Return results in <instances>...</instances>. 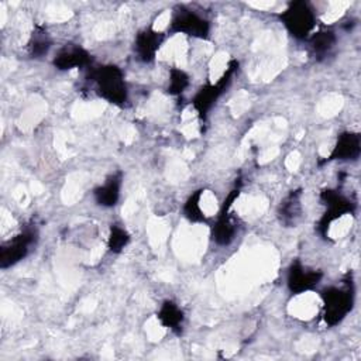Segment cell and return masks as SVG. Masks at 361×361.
<instances>
[{"label":"cell","mask_w":361,"mask_h":361,"mask_svg":"<svg viewBox=\"0 0 361 361\" xmlns=\"http://www.w3.org/2000/svg\"><path fill=\"white\" fill-rule=\"evenodd\" d=\"M90 82L94 86V92L103 100L124 106L128 102V87L124 78V72L117 65H100L90 66Z\"/></svg>","instance_id":"cell-1"},{"label":"cell","mask_w":361,"mask_h":361,"mask_svg":"<svg viewBox=\"0 0 361 361\" xmlns=\"http://www.w3.org/2000/svg\"><path fill=\"white\" fill-rule=\"evenodd\" d=\"M323 302V320L327 326L341 323L354 307V283L348 275L340 286L324 288L320 293Z\"/></svg>","instance_id":"cell-2"},{"label":"cell","mask_w":361,"mask_h":361,"mask_svg":"<svg viewBox=\"0 0 361 361\" xmlns=\"http://www.w3.org/2000/svg\"><path fill=\"white\" fill-rule=\"evenodd\" d=\"M278 18L295 39L303 41L313 34L317 16L310 3L305 0H295L278 14Z\"/></svg>","instance_id":"cell-3"},{"label":"cell","mask_w":361,"mask_h":361,"mask_svg":"<svg viewBox=\"0 0 361 361\" xmlns=\"http://www.w3.org/2000/svg\"><path fill=\"white\" fill-rule=\"evenodd\" d=\"M238 71V61L231 59L227 65V69L223 72V75L214 82L209 83L197 90V93L192 99V106L195 111L199 114L202 120L206 118L217 99L226 92V89L230 86L235 72Z\"/></svg>","instance_id":"cell-4"},{"label":"cell","mask_w":361,"mask_h":361,"mask_svg":"<svg viewBox=\"0 0 361 361\" xmlns=\"http://www.w3.org/2000/svg\"><path fill=\"white\" fill-rule=\"evenodd\" d=\"M210 28L207 18L185 6H178L175 8L168 25L171 34H185L199 39H207L210 37Z\"/></svg>","instance_id":"cell-5"},{"label":"cell","mask_w":361,"mask_h":361,"mask_svg":"<svg viewBox=\"0 0 361 361\" xmlns=\"http://www.w3.org/2000/svg\"><path fill=\"white\" fill-rule=\"evenodd\" d=\"M320 200L326 206L323 216L319 220V231L323 237L327 235L330 226L345 214H353L355 202L337 189H324L320 192Z\"/></svg>","instance_id":"cell-6"},{"label":"cell","mask_w":361,"mask_h":361,"mask_svg":"<svg viewBox=\"0 0 361 361\" xmlns=\"http://www.w3.org/2000/svg\"><path fill=\"white\" fill-rule=\"evenodd\" d=\"M38 233L34 227H25L0 247V268L7 269L23 261L35 245Z\"/></svg>","instance_id":"cell-7"},{"label":"cell","mask_w":361,"mask_h":361,"mask_svg":"<svg viewBox=\"0 0 361 361\" xmlns=\"http://www.w3.org/2000/svg\"><path fill=\"white\" fill-rule=\"evenodd\" d=\"M240 196V188L233 189L223 202V206L217 214L216 223L212 227V238L217 245H230L237 235V223L231 216V207L235 199Z\"/></svg>","instance_id":"cell-8"},{"label":"cell","mask_w":361,"mask_h":361,"mask_svg":"<svg viewBox=\"0 0 361 361\" xmlns=\"http://www.w3.org/2000/svg\"><path fill=\"white\" fill-rule=\"evenodd\" d=\"M323 272L303 265L299 259L292 261L286 274V286L290 293L300 295L313 290L322 281Z\"/></svg>","instance_id":"cell-9"},{"label":"cell","mask_w":361,"mask_h":361,"mask_svg":"<svg viewBox=\"0 0 361 361\" xmlns=\"http://www.w3.org/2000/svg\"><path fill=\"white\" fill-rule=\"evenodd\" d=\"M52 65L58 71L85 69L92 66V55L87 49L76 44H66L52 58Z\"/></svg>","instance_id":"cell-10"},{"label":"cell","mask_w":361,"mask_h":361,"mask_svg":"<svg viewBox=\"0 0 361 361\" xmlns=\"http://www.w3.org/2000/svg\"><path fill=\"white\" fill-rule=\"evenodd\" d=\"M164 39L165 34L151 27L138 31L134 38L135 56L144 63L154 62L161 45L164 44Z\"/></svg>","instance_id":"cell-11"},{"label":"cell","mask_w":361,"mask_h":361,"mask_svg":"<svg viewBox=\"0 0 361 361\" xmlns=\"http://www.w3.org/2000/svg\"><path fill=\"white\" fill-rule=\"evenodd\" d=\"M361 154V137L354 131H343L327 157V161H357Z\"/></svg>","instance_id":"cell-12"},{"label":"cell","mask_w":361,"mask_h":361,"mask_svg":"<svg viewBox=\"0 0 361 361\" xmlns=\"http://www.w3.org/2000/svg\"><path fill=\"white\" fill-rule=\"evenodd\" d=\"M302 189H293L278 204L276 217L285 227H295L302 217Z\"/></svg>","instance_id":"cell-13"},{"label":"cell","mask_w":361,"mask_h":361,"mask_svg":"<svg viewBox=\"0 0 361 361\" xmlns=\"http://www.w3.org/2000/svg\"><path fill=\"white\" fill-rule=\"evenodd\" d=\"M121 185L123 173L120 171L107 176L106 180L93 190V199L96 204L100 207H114L120 200Z\"/></svg>","instance_id":"cell-14"},{"label":"cell","mask_w":361,"mask_h":361,"mask_svg":"<svg viewBox=\"0 0 361 361\" xmlns=\"http://www.w3.org/2000/svg\"><path fill=\"white\" fill-rule=\"evenodd\" d=\"M157 319L162 327L179 334L185 323V313L175 300L166 299L161 303L157 312Z\"/></svg>","instance_id":"cell-15"},{"label":"cell","mask_w":361,"mask_h":361,"mask_svg":"<svg viewBox=\"0 0 361 361\" xmlns=\"http://www.w3.org/2000/svg\"><path fill=\"white\" fill-rule=\"evenodd\" d=\"M307 41H309V48H310L312 55L316 59H323L336 47L337 35L333 30H320L317 32H313L307 38Z\"/></svg>","instance_id":"cell-16"},{"label":"cell","mask_w":361,"mask_h":361,"mask_svg":"<svg viewBox=\"0 0 361 361\" xmlns=\"http://www.w3.org/2000/svg\"><path fill=\"white\" fill-rule=\"evenodd\" d=\"M51 47H52V38L45 30V27L35 25L27 42V51L30 56L34 59H39L49 52Z\"/></svg>","instance_id":"cell-17"},{"label":"cell","mask_w":361,"mask_h":361,"mask_svg":"<svg viewBox=\"0 0 361 361\" xmlns=\"http://www.w3.org/2000/svg\"><path fill=\"white\" fill-rule=\"evenodd\" d=\"M202 195H203V189L195 190L188 200L183 204V216L192 221V223H204L206 221V216L204 212L200 206L202 202Z\"/></svg>","instance_id":"cell-18"},{"label":"cell","mask_w":361,"mask_h":361,"mask_svg":"<svg viewBox=\"0 0 361 361\" xmlns=\"http://www.w3.org/2000/svg\"><path fill=\"white\" fill-rule=\"evenodd\" d=\"M130 233L120 224H111L107 237V248L113 254H120L130 243Z\"/></svg>","instance_id":"cell-19"},{"label":"cell","mask_w":361,"mask_h":361,"mask_svg":"<svg viewBox=\"0 0 361 361\" xmlns=\"http://www.w3.org/2000/svg\"><path fill=\"white\" fill-rule=\"evenodd\" d=\"M190 83L189 75L180 69V68H171L169 69V78H168V86L166 92L172 96L182 94Z\"/></svg>","instance_id":"cell-20"}]
</instances>
